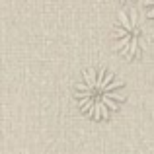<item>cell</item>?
<instances>
[{
	"label": "cell",
	"instance_id": "cell-2",
	"mask_svg": "<svg viewBox=\"0 0 154 154\" xmlns=\"http://www.w3.org/2000/svg\"><path fill=\"white\" fill-rule=\"evenodd\" d=\"M113 43L117 53L127 60H137L143 57L146 33L137 10L125 8L117 14V22L113 26Z\"/></svg>",
	"mask_w": 154,
	"mask_h": 154
},
{
	"label": "cell",
	"instance_id": "cell-4",
	"mask_svg": "<svg viewBox=\"0 0 154 154\" xmlns=\"http://www.w3.org/2000/svg\"><path fill=\"white\" fill-rule=\"evenodd\" d=\"M123 4H131V2H135V0H121Z\"/></svg>",
	"mask_w": 154,
	"mask_h": 154
},
{
	"label": "cell",
	"instance_id": "cell-3",
	"mask_svg": "<svg viewBox=\"0 0 154 154\" xmlns=\"http://www.w3.org/2000/svg\"><path fill=\"white\" fill-rule=\"evenodd\" d=\"M144 8H146V16L154 22V0H144Z\"/></svg>",
	"mask_w": 154,
	"mask_h": 154
},
{
	"label": "cell",
	"instance_id": "cell-1",
	"mask_svg": "<svg viewBox=\"0 0 154 154\" xmlns=\"http://www.w3.org/2000/svg\"><path fill=\"white\" fill-rule=\"evenodd\" d=\"M80 113L92 121H107L127 102L125 84L105 68H88L74 88Z\"/></svg>",
	"mask_w": 154,
	"mask_h": 154
}]
</instances>
